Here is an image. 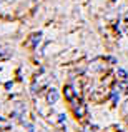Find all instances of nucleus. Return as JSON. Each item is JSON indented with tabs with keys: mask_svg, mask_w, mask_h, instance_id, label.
Wrapping results in <instances>:
<instances>
[{
	"mask_svg": "<svg viewBox=\"0 0 128 132\" xmlns=\"http://www.w3.org/2000/svg\"><path fill=\"white\" fill-rule=\"evenodd\" d=\"M40 34H33L32 35V40H30V45H37V42H40Z\"/></svg>",
	"mask_w": 128,
	"mask_h": 132,
	"instance_id": "4",
	"label": "nucleus"
},
{
	"mask_svg": "<svg viewBox=\"0 0 128 132\" xmlns=\"http://www.w3.org/2000/svg\"><path fill=\"white\" fill-rule=\"evenodd\" d=\"M118 75H120L122 79H126V77H128V74H126L125 70H123V69H118Z\"/></svg>",
	"mask_w": 128,
	"mask_h": 132,
	"instance_id": "5",
	"label": "nucleus"
},
{
	"mask_svg": "<svg viewBox=\"0 0 128 132\" xmlns=\"http://www.w3.org/2000/svg\"><path fill=\"white\" fill-rule=\"evenodd\" d=\"M65 97H67L68 100L73 99V89H72L70 85H67V87H65Z\"/></svg>",
	"mask_w": 128,
	"mask_h": 132,
	"instance_id": "3",
	"label": "nucleus"
},
{
	"mask_svg": "<svg viewBox=\"0 0 128 132\" xmlns=\"http://www.w3.org/2000/svg\"><path fill=\"white\" fill-rule=\"evenodd\" d=\"M85 110H86L85 104H80V107H77V109H75V114H77L78 117H83L85 116Z\"/></svg>",
	"mask_w": 128,
	"mask_h": 132,
	"instance_id": "2",
	"label": "nucleus"
},
{
	"mask_svg": "<svg viewBox=\"0 0 128 132\" xmlns=\"http://www.w3.org/2000/svg\"><path fill=\"white\" fill-rule=\"evenodd\" d=\"M47 100H48L50 104H55V102L58 100V92H57L55 89H52L50 92H48V95H47Z\"/></svg>",
	"mask_w": 128,
	"mask_h": 132,
	"instance_id": "1",
	"label": "nucleus"
}]
</instances>
